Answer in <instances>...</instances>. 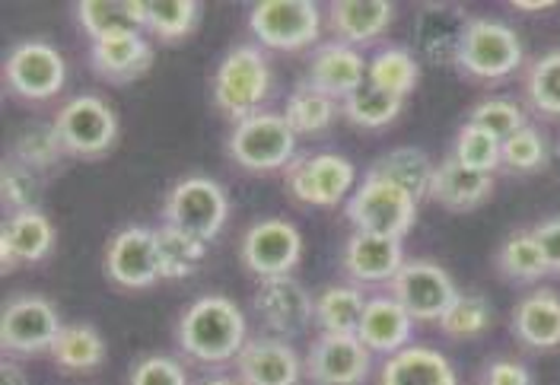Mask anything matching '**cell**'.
Wrapping results in <instances>:
<instances>
[{"label":"cell","instance_id":"cell-27","mask_svg":"<svg viewBox=\"0 0 560 385\" xmlns=\"http://www.w3.org/2000/svg\"><path fill=\"white\" fill-rule=\"evenodd\" d=\"M73 16L90 42L118 33H143L147 0H80Z\"/></svg>","mask_w":560,"mask_h":385},{"label":"cell","instance_id":"cell-12","mask_svg":"<svg viewBox=\"0 0 560 385\" xmlns=\"http://www.w3.org/2000/svg\"><path fill=\"white\" fill-rule=\"evenodd\" d=\"M287 191L303 208H335L357 191V170L341 153H313L296 156L287 173Z\"/></svg>","mask_w":560,"mask_h":385},{"label":"cell","instance_id":"cell-22","mask_svg":"<svg viewBox=\"0 0 560 385\" xmlns=\"http://www.w3.org/2000/svg\"><path fill=\"white\" fill-rule=\"evenodd\" d=\"M55 248V226L42 210L10 213L0 230V268L13 271L16 265H35Z\"/></svg>","mask_w":560,"mask_h":385},{"label":"cell","instance_id":"cell-28","mask_svg":"<svg viewBox=\"0 0 560 385\" xmlns=\"http://www.w3.org/2000/svg\"><path fill=\"white\" fill-rule=\"evenodd\" d=\"M370 296L357 283H335L315 293V328L318 335H357Z\"/></svg>","mask_w":560,"mask_h":385},{"label":"cell","instance_id":"cell-26","mask_svg":"<svg viewBox=\"0 0 560 385\" xmlns=\"http://www.w3.org/2000/svg\"><path fill=\"white\" fill-rule=\"evenodd\" d=\"M490 191H493V175L475 173L462 166L455 156L443 160L430 182V201L446 210H475L488 201Z\"/></svg>","mask_w":560,"mask_h":385},{"label":"cell","instance_id":"cell-16","mask_svg":"<svg viewBox=\"0 0 560 385\" xmlns=\"http://www.w3.org/2000/svg\"><path fill=\"white\" fill-rule=\"evenodd\" d=\"M252 306L271 331H278L280 338H293L313 322L315 296L293 275H287V278L258 280Z\"/></svg>","mask_w":560,"mask_h":385},{"label":"cell","instance_id":"cell-19","mask_svg":"<svg viewBox=\"0 0 560 385\" xmlns=\"http://www.w3.org/2000/svg\"><path fill=\"white\" fill-rule=\"evenodd\" d=\"M90 68L105 83H135L153 68V42L147 33H118L90 42Z\"/></svg>","mask_w":560,"mask_h":385},{"label":"cell","instance_id":"cell-6","mask_svg":"<svg viewBox=\"0 0 560 385\" xmlns=\"http://www.w3.org/2000/svg\"><path fill=\"white\" fill-rule=\"evenodd\" d=\"M455 68L475 80H503L523 65V38L497 20H468L455 35Z\"/></svg>","mask_w":560,"mask_h":385},{"label":"cell","instance_id":"cell-21","mask_svg":"<svg viewBox=\"0 0 560 385\" xmlns=\"http://www.w3.org/2000/svg\"><path fill=\"white\" fill-rule=\"evenodd\" d=\"M395 7L388 0H335L325 10V26L341 45H370L388 33Z\"/></svg>","mask_w":560,"mask_h":385},{"label":"cell","instance_id":"cell-7","mask_svg":"<svg viewBox=\"0 0 560 385\" xmlns=\"http://www.w3.org/2000/svg\"><path fill=\"white\" fill-rule=\"evenodd\" d=\"M322 10L313 0H261L248 13V30L261 48L271 51H306L322 35Z\"/></svg>","mask_w":560,"mask_h":385},{"label":"cell","instance_id":"cell-23","mask_svg":"<svg viewBox=\"0 0 560 385\" xmlns=\"http://www.w3.org/2000/svg\"><path fill=\"white\" fill-rule=\"evenodd\" d=\"M415 318L405 313V306L385 293V296H370L366 303V313L360 318V328H357V338L373 350V353H398L411 345L415 338Z\"/></svg>","mask_w":560,"mask_h":385},{"label":"cell","instance_id":"cell-17","mask_svg":"<svg viewBox=\"0 0 560 385\" xmlns=\"http://www.w3.org/2000/svg\"><path fill=\"white\" fill-rule=\"evenodd\" d=\"M306 376V360L287 338H248L236 357L240 385H300Z\"/></svg>","mask_w":560,"mask_h":385},{"label":"cell","instance_id":"cell-18","mask_svg":"<svg viewBox=\"0 0 560 385\" xmlns=\"http://www.w3.org/2000/svg\"><path fill=\"white\" fill-rule=\"evenodd\" d=\"M366 68H370V61L357 48L341 45V42H325L313 51L303 83L345 103L348 96L366 86Z\"/></svg>","mask_w":560,"mask_h":385},{"label":"cell","instance_id":"cell-25","mask_svg":"<svg viewBox=\"0 0 560 385\" xmlns=\"http://www.w3.org/2000/svg\"><path fill=\"white\" fill-rule=\"evenodd\" d=\"M513 335L532 350L560 348V296L551 290H535L513 310Z\"/></svg>","mask_w":560,"mask_h":385},{"label":"cell","instance_id":"cell-36","mask_svg":"<svg viewBox=\"0 0 560 385\" xmlns=\"http://www.w3.org/2000/svg\"><path fill=\"white\" fill-rule=\"evenodd\" d=\"M497 271L510 280H538L551 275L548 261H545V255H541V248H538L532 233H516V236H510L506 243L500 245Z\"/></svg>","mask_w":560,"mask_h":385},{"label":"cell","instance_id":"cell-4","mask_svg":"<svg viewBox=\"0 0 560 385\" xmlns=\"http://www.w3.org/2000/svg\"><path fill=\"white\" fill-rule=\"evenodd\" d=\"M418 198L408 195L401 185L380 175H363V182L345 205V213L353 223V233L405 240L418 220Z\"/></svg>","mask_w":560,"mask_h":385},{"label":"cell","instance_id":"cell-44","mask_svg":"<svg viewBox=\"0 0 560 385\" xmlns=\"http://www.w3.org/2000/svg\"><path fill=\"white\" fill-rule=\"evenodd\" d=\"M125 385H188V373L175 357L150 353V357L135 363Z\"/></svg>","mask_w":560,"mask_h":385},{"label":"cell","instance_id":"cell-31","mask_svg":"<svg viewBox=\"0 0 560 385\" xmlns=\"http://www.w3.org/2000/svg\"><path fill=\"white\" fill-rule=\"evenodd\" d=\"M420 80V65L418 58L408 51V48H380L373 58H370V68H366V86L370 90H380L385 96H395V100H405Z\"/></svg>","mask_w":560,"mask_h":385},{"label":"cell","instance_id":"cell-38","mask_svg":"<svg viewBox=\"0 0 560 385\" xmlns=\"http://www.w3.org/2000/svg\"><path fill=\"white\" fill-rule=\"evenodd\" d=\"M156 240H160V255H163V275L166 280L188 278L201 268L205 255H208V243H198L178 230L170 226H160L156 230Z\"/></svg>","mask_w":560,"mask_h":385},{"label":"cell","instance_id":"cell-10","mask_svg":"<svg viewBox=\"0 0 560 385\" xmlns=\"http://www.w3.org/2000/svg\"><path fill=\"white\" fill-rule=\"evenodd\" d=\"M65 331L61 313L51 300L38 293L10 296L0 313V350L7 357H33L55 348L58 335Z\"/></svg>","mask_w":560,"mask_h":385},{"label":"cell","instance_id":"cell-29","mask_svg":"<svg viewBox=\"0 0 560 385\" xmlns=\"http://www.w3.org/2000/svg\"><path fill=\"white\" fill-rule=\"evenodd\" d=\"M55 366L65 373H96L105 363V338L90 322L65 325L55 348L48 350Z\"/></svg>","mask_w":560,"mask_h":385},{"label":"cell","instance_id":"cell-11","mask_svg":"<svg viewBox=\"0 0 560 385\" xmlns=\"http://www.w3.org/2000/svg\"><path fill=\"white\" fill-rule=\"evenodd\" d=\"M240 258L255 280L287 278L303 261V233L296 223L283 217H265L245 230Z\"/></svg>","mask_w":560,"mask_h":385},{"label":"cell","instance_id":"cell-37","mask_svg":"<svg viewBox=\"0 0 560 385\" xmlns=\"http://www.w3.org/2000/svg\"><path fill=\"white\" fill-rule=\"evenodd\" d=\"M453 156L462 166H468L475 173L493 175L503 166V140H497L488 131H481V128L465 121L458 128V135H455Z\"/></svg>","mask_w":560,"mask_h":385},{"label":"cell","instance_id":"cell-30","mask_svg":"<svg viewBox=\"0 0 560 385\" xmlns=\"http://www.w3.org/2000/svg\"><path fill=\"white\" fill-rule=\"evenodd\" d=\"M433 160L420 150V147H395L383 153L366 175H380L395 185H401L408 195H415L418 201L430 198V182H433Z\"/></svg>","mask_w":560,"mask_h":385},{"label":"cell","instance_id":"cell-39","mask_svg":"<svg viewBox=\"0 0 560 385\" xmlns=\"http://www.w3.org/2000/svg\"><path fill=\"white\" fill-rule=\"evenodd\" d=\"M525 96L535 112L560 115V51L538 58L525 77Z\"/></svg>","mask_w":560,"mask_h":385},{"label":"cell","instance_id":"cell-40","mask_svg":"<svg viewBox=\"0 0 560 385\" xmlns=\"http://www.w3.org/2000/svg\"><path fill=\"white\" fill-rule=\"evenodd\" d=\"M65 156V147L55 135V125H38V128H26L20 131V138L13 143V160L30 166V170H48Z\"/></svg>","mask_w":560,"mask_h":385},{"label":"cell","instance_id":"cell-42","mask_svg":"<svg viewBox=\"0 0 560 385\" xmlns=\"http://www.w3.org/2000/svg\"><path fill=\"white\" fill-rule=\"evenodd\" d=\"M468 125L488 131L497 140H510L513 135H520L523 128H528L525 112L516 103H510V100H485V103H478L471 108V115H468Z\"/></svg>","mask_w":560,"mask_h":385},{"label":"cell","instance_id":"cell-41","mask_svg":"<svg viewBox=\"0 0 560 385\" xmlns=\"http://www.w3.org/2000/svg\"><path fill=\"white\" fill-rule=\"evenodd\" d=\"M0 198H3L7 217L23 213V210H38V173L10 156L0 170Z\"/></svg>","mask_w":560,"mask_h":385},{"label":"cell","instance_id":"cell-43","mask_svg":"<svg viewBox=\"0 0 560 385\" xmlns=\"http://www.w3.org/2000/svg\"><path fill=\"white\" fill-rule=\"evenodd\" d=\"M548 163V147L545 138L528 125L520 135L503 140V166L513 173H535Z\"/></svg>","mask_w":560,"mask_h":385},{"label":"cell","instance_id":"cell-1","mask_svg":"<svg viewBox=\"0 0 560 385\" xmlns=\"http://www.w3.org/2000/svg\"><path fill=\"white\" fill-rule=\"evenodd\" d=\"M175 345L195 363H236L248 345V322L240 303L223 293H208L195 300L175 322Z\"/></svg>","mask_w":560,"mask_h":385},{"label":"cell","instance_id":"cell-48","mask_svg":"<svg viewBox=\"0 0 560 385\" xmlns=\"http://www.w3.org/2000/svg\"><path fill=\"white\" fill-rule=\"evenodd\" d=\"M513 10H525V13H541V10H555L558 3H551V0H535V3H528V0H516V3H510Z\"/></svg>","mask_w":560,"mask_h":385},{"label":"cell","instance_id":"cell-49","mask_svg":"<svg viewBox=\"0 0 560 385\" xmlns=\"http://www.w3.org/2000/svg\"><path fill=\"white\" fill-rule=\"evenodd\" d=\"M201 385H240V380H226V376H213V380H205Z\"/></svg>","mask_w":560,"mask_h":385},{"label":"cell","instance_id":"cell-35","mask_svg":"<svg viewBox=\"0 0 560 385\" xmlns=\"http://www.w3.org/2000/svg\"><path fill=\"white\" fill-rule=\"evenodd\" d=\"M401 108H405V100H395V96H385L380 90L363 86L360 93H353L341 103V115L348 118L353 128L380 131V128L392 125L401 115Z\"/></svg>","mask_w":560,"mask_h":385},{"label":"cell","instance_id":"cell-47","mask_svg":"<svg viewBox=\"0 0 560 385\" xmlns=\"http://www.w3.org/2000/svg\"><path fill=\"white\" fill-rule=\"evenodd\" d=\"M0 383L3 385H30V380H26L23 366H20L13 357H3V363H0Z\"/></svg>","mask_w":560,"mask_h":385},{"label":"cell","instance_id":"cell-3","mask_svg":"<svg viewBox=\"0 0 560 385\" xmlns=\"http://www.w3.org/2000/svg\"><path fill=\"white\" fill-rule=\"evenodd\" d=\"M296 140L300 135L290 128L283 112H258L233 125L226 153L245 173H287V166L296 160Z\"/></svg>","mask_w":560,"mask_h":385},{"label":"cell","instance_id":"cell-34","mask_svg":"<svg viewBox=\"0 0 560 385\" xmlns=\"http://www.w3.org/2000/svg\"><path fill=\"white\" fill-rule=\"evenodd\" d=\"M493 322V310L485 296L478 293H458L455 303L443 313V318L436 322L440 331L453 341H468V338H478L485 335Z\"/></svg>","mask_w":560,"mask_h":385},{"label":"cell","instance_id":"cell-8","mask_svg":"<svg viewBox=\"0 0 560 385\" xmlns=\"http://www.w3.org/2000/svg\"><path fill=\"white\" fill-rule=\"evenodd\" d=\"M51 125L65 147V156H77V160L105 156L118 140V115L93 93L68 100L58 108Z\"/></svg>","mask_w":560,"mask_h":385},{"label":"cell","instance_id":"cell-15","mask_svg":"<svg viewBox=\"0 0 560 385\" xmlns=\"http://www.w3.org/2000/svg\"><path fill=\"white\" fill-rule=\"evenodd\" d=\"M373 370V350L357 335H318L306 350V380L313 385H363Z\"/></svg>","mask_w":560,"mask_h":385},{"label":"cell","instance_id":"cell-9","mask_svg":"<svg viewBox=\"0 0 560 385\" xmlns=\"http://www.w3.org/2000/svg\"><path fill=\"white\" fill-rule=\"evenodd\" d=\"M7 90L23 103H48L68 83V61L65 55L42 38H30L10 48L3 61Z\"/></svg>","mask_w":560,"mask_h":385},{"label":"cell","instance_id":"cell-14","mask_svg":"<svg viewBox=\"0 0 560 385\" xmlns=\"http://www.w3.org/2000/svg\"><path fill=\"white\" fill-rule=\"evenodd\" d=\"M388 293L405 306L415 322H440L458 296L453 278L436 261H405V268L388 283Z\"/></svg>","mask_w":560,"mask_h":385},{"label":"cell","instance_id":"cell-20","mask_svg":"<svg viewBox=\"0 0 560 385\" xmlns=\"http://www.w3.org/2000/svg\"><path fill=\"white\" fill-rule=\"evenodd\" d=\"M405 248L401 240L373 236V233H350L341 255V268L357 287L360 283H392L395 275L405 268Z\"/></svg>","mask_w":560,"mask_h":385},{"label":"cell","instance_id":"cell-33","mask_svg":"<svg viewBox=\"0 0 560 385\" xmlns=\"http://www.w3.org/2000/svg\"><path fill=\"white\" fill-rule=\"evenodd\" d=\"M335 115H338V100L318 93V90L306 86V83H300V86L290 93L287 108H283V118L290 121V128H293L296 135H306V138L328 131L331 121H335Z\"/></svg>","mask_w":560,"mask_h":385},{"label":"cell","instance_id":"cell-45","mask_svg":"<svg viewBox=\"0 0 560 385\" xmlns=\"http://www.w3.org/2000/svg\"><path fill=\"white\" fill-rule=\"evenodd\" d=\"M532 236H535V243H538L541 255H545V261H548V271L560 275V217H555V220H545L541 226H535V230H532Z\"/></svg>","mask_w":560,"mask_h":385},{"label":"cell","instance_id":"cell-46","mask_svg":"<svg viewBox=\"0 0 560 385\" xmlns=\"http://www.w3.org/2000/svg\"><path fill=\"white\" fill-rule=\"evenodd\" d=\"M481 385H532V373L516 360H493Z\"/></svg>","mask_w":560,"mask_h":385},{"label":"cell","instance_id":"cell-13","mask_svg":"<svg viewBox=\"0 0 560 385\" xmlns=\"http://www.w3.org/2000/svg\"><path fill=\"white\" fill-rule=\"evenodd\" d=\"M103 265L108 280L121 290H147L166 280L156 230H147V226L118 230L105 245Z\"/></svg>","mask_w":560,"mask_h":385},{"label":"cell","instance_id":"cell-2","mask_svg":"<svg viewBox=\"0 0 560 385\" xmlns=\"http://www.w3.org/2000/svg\"><path fill=\"white\" fill-rule=\"evenodd\" d=\"M275 93V70L261 45H236L223 55L213 70V103L217 108L243 121L261 112Z\"/></svg>","mask_w":560,"mask_h":385},{"label":"cell","instance_id":"cell-32","mask_svg":"<svg viewBox=\"0 0 560 385\" xmlns=\"http://www.w3.org/2000/svg\"><path fill=\"white\" fill-rule=\"evenodd\" d=\"M201 3L198 0H147L143 33L150 42L173 45L198 30Z\"/></svg>","mask_w":560,"mask_h":385},{"label":"cell","instance_id":"cell-5","mask_svg":"<svg viewBox=\"0 0 560 385\" xmlns=\"http://www.w3.org/2000/svg\"><path fill=\"white\" fill-rule=\"evenodd\" d=\"M230 220V198L220 182L208 175H188L178 178L166 205H163V226L178 230L198 243H213Z\"/></svg>","mask_w":560,"mask_h":385},{"label":"cell","instance_id":"cell-24","mask_svg":"<svg viewBox=\"0 0 560 385\" xmlns=\"http://www.w3.org/2000/svg\"><path fill=\"white\" fill-rule=\"evenodd\" d=\"M376 385H458L450 357L427 345H408L405 350L385 357Z\"/></svg>","mask_w":560,"mask_h":385}]
</instances>
